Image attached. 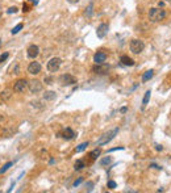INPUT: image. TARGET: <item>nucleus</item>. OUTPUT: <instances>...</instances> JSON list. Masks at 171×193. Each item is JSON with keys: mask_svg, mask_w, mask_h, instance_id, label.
<instances>
[{"mask_svg": "<svg viewBox=\"0 0 171 193\" xmlns=\"http://www.w3.org/2000/svg\"><path fill=\"white\" fill-rule=\"evenodd\" d=\"M166 17V11L160 8H151L149 11V20L151 22H159L165 20Z\"/></svg>", "mask_w": 171, "mask_h": 193, "instance_id": "nucleus-1", "label": "nucleus"}, {"mask_svg": "<svg viewBox=\"0 0 171 193\" xmlns=\"http://www.w3.org/2000/svg\"><path fill=\"white\" fill-rule=\"evenodd\" d=\"M116 134H118V127H116V129H113V130H109L108 133H104V134L100 135V138L97 139V142H96L97 146L107 145L108 142H110V141L116 137Z\"/></svg>", "mask_w": 171, "mask_h": 193, "instance_id": "nucleus-2", "label": "nucleus"}, {"mask_svg": "<svg viewBox=\"0 0 171 193\" xmlns=\"http://www.w3.org/2000/svg\"><path fill=\"white\" fill-rule=\"evenodd\" d=\"M129 48H130V51L133 54H139V53H142V51H144L145 43H144V41L134 38V40L130 41V43H129Z\"/></svg>", "mask_w": 171, "mask_h": 193, "instance_id": "nucleus-3", "label": "nucleus"}, {"mask_svg": "<svg viewBox=\"0 0 171 193\" xmlns=\"http://www.w3.org/2000/svg\"><path fill=\"white\" fill-rule=\"evenodd\" d=\"M61 64H62V61H61V58H58V57H54V58H51L49 62H47L46 64V69L49 72H57L58 70H59Z\"/></svg>", "mask_w": 171, "mask_h": 193, "instance_id": "nucleus-4", "label": "nucleus"}, {"mask_svg": "<svg viewBox=\"0 0 171 193\" xmlns=\"http://www.w3.org/2000/svg\"><path fill=\"white\" fill-rule=\"evenodd\" d=\"M59 83L61 85H74L76 84V78L72 76L71 74H63L59 76Z\"/></svg>", "mask_w": 171, "mask_h": 193, "instance_id": "nucleus-5", "label": "nucleus"}, {"mask_svg": "<svg viewBox=\"0 0 171 193\" xmlns=\"http://www.w3.org/2000/svg\"><path fill=\"white\" fill-rule=\"evenodd\" d=\"M28 88H29V91H30L32 93H39L42 91V88H44V85H42V83L39 82V80H37V79H33V80H30L29 82V84H28Z\"/></svg>", "mask_w": 171, "mask_h": 193, "instance_id": "nucleus-6", "label": "nucleus"}, {"mask_svg": "<svg viewBox=\"0 0 171 193\" xmlns=\"http://www.w3.org/2000/svg\"><path fill=\"white\" fill-rule=\"evenodd\" d=\"M28 84H29V82L26 79H18L17 82L15 83V85H13V91H15V92L21 93V92H24V91L28 88Z\"/></svg>", "mask_w": 171, "mask_h": 193, "instance_id": "nucleus-7", "label": "nucleus"}, {"mask_svg": "<svg viewBox=\"0 0 171 193\" xmlns=\"http://www.w3.org/2000/svg\"><path fill=\"white\" fill-rule=\"evenodd\" d=\"M41 69H42L41 63L34 61V62H32V63L28 66V72H29V74H32V75H38L39 72H41Z\"/></svg>", "mask_w": 171, "mask_h": 193, "instance_id": "nucleus-8", "label": "nucleus"}, {"mask_svg": "<svg viewBox=\"0 0 171 193\" xmlns=\"http://www.w3.org/2000/svg\"><path fill=\"white\" fill-rule=\"evenodd\" d=\"M108 29H109V27H108V24H100L99 27H97V29H96V36H97V38H104L105 37V34L108 33Z\"/></svg>", "mask_w": 171, "mask_h": 193, "instance_id": "nucleus-9", "label": "nucleus"}, {"mask_svg": "<svg viewBox=\"0 0 171 193\" xmlns=\"http://www.w3.org/2000/svg\"><path fill=\"white\" fill-rule=\"evenodd\" d=\"M26 54H28L29 58L34 59L36 57H38V54H39V48H38L37 45H30V46L28 48V50H26Z\"/></svg>", "mask_w": 171, "mask_h": 193, "instance_id": "nucleus-10", "label": "nucleus"}, {"mask_svg": "<svg viewBox=\"0 0 171 193\" xmlns=\"http://www.w3.org/2000/svg\"><path fill=\"white\" fill-rule=\"evenodd\" d=\"M105 61H107V53H104V51H97L94 55V62L96 64H101Z\"/></svg>", "mask_w": 171, "mask_h": 193, "instance_id": "nucleus-11", "label": "nucleus"}, {"mask_svg": "<svg viewBox=\"0 0 171 193\" xmlns=\"http://www.w3.org/2000/svg\"><path fill=\"white\" fill-rule=\"evenodd\" d=\"M75 133H74V130L71 129V127H66L65 130L62 131V137L65 138L66 141H71V139H74L75 138Z\"/></svg>", "mask_w": 171, "mask_h": 193, "instance_id": "nucleus-12", "label": "nucleus"}, {"mask_svg": "<svg viewBox=\"0 0 171 193\" xmlns=\"http://www.w3.org/2000/svg\"><path fill=\"white\" fill-rule=\"evenodd\" d=\"M109 70V66H107V64L101 63V64H96V66L92 69V71L95 72V74H103V72L108 71Z\"/></svg>", "mask_w": 171, "mask_h": 193, "instance_id": "nucleus-13", "label": "nucleus"}, {"mask_svg": "<svg viewBox=\"0 0 171 193\" xmlns=\"http://www.w3.org/2000/svg\"><path fill=\"white\" fill-rule=\"evenodd\" d=\"M121 63H122L124 66H133V64H134V61L130 58V57L122 55V57H121Z\"/></svg>", "mask_w": 171, "mask_h": 193, "instance_id": "nucleus-14", "label": "nucleus"}, {"mask_svg": "<svg viewBox=\"0 0 171 193\" xmlns=\"http://www.w3.org/2000/svg\"><path fill=\"white\" fill-rule=\"evenodd\" d=\"M55 97H57V95H55V92H53V91H46V92L44 93V100H46V101H51V100H54Z\"/></svg>", "mask_w": 171, "mask_h": 193, "instance_id": "nucleus-15", "label": "nucleus"}, {"mask_svg": "<svg viewBox=\"0 0 171 193\" xmlns=\"http://www.w3.org/2000/svg\"><path fill=\"white\" fill-rule=\"evenodd\" d=\"M154 76V71L153 70H149V71H146L144 75H142V83H146V82H149L151 78Z\"/></svg>", "mask_w": 171, "mask_h": 193, "instance_id": "nucleus-16", "label": "nucleus"}, {"mask_svg": "<svg viewBox=\"0 0 171 193\" xmlns=\"http://www.w3.org/2000/svg\"><path fill=\"white\" fill-rule=\"evenodd\" d=\"M150 96H151V91H150V90H147L146 92H145L144 100H142V109H144L145 106L147 105V103H149V100H150Z\"/></svg>", "mask_w": 171, "mask_h": 193, "instance_id": "nucleus-17", "label": "nucleus"}, {"mask_svg": "<svg viewBox=\"0 0 171 193\" xmlns=\"http://www.w3.org/2000/svg\"><path fill=\"white\" fill-rule=\"evenodd\" d=\"M100 154H101V150H100V148H95L94 151H91V152H89V159H91V160H95V159H97V156L100 155Z\"/></svg>", "mask_w": 171, "mask_h": 193, "instance_id": "nucleus-18", "label": "nucleus"}, {"mask_svg": "<svg viewBox=\"0 0 171 193\" xmlns=\"http://www.w3.org/2000/svg\"><path fill=\"white\" fill-rule=\"evenodd\" d=\"M11 96H12V93H11V90H4L1 93H0V97H1L4 101L9 100V99H11Z\"/></svg>", "mask_w": 171, "mask_h": 193, "instance_id": "nucleus-19", "label": "nucleus"}, {"mask_svg": "<svg viewBox=\"0 0 171 193\" xmlns=\"http://www.w3.org/2000/svg\"><path fill=\"white\" fill-rule=\"evenodd\" d=\"M89 146V143L88 142H83V143H80L79 146H76V148H75V152H82V151H84L87 147Z\"/></svg>", "mask_w": 171, "mask_h": 193, "instance_id": "nucleus-20", "label": "nucleus"}, {"mask_svg": "<svg viewBox=\"0 0 171 193\" xmlns=\"http://www.w3.org/2000/svg\"><path fill=\"white\" fill-rule=\"evenodd\" d=\"M83 167H84V160H82V159H78V160L75 162V164H74V168H75L76 171L82 169Z\"/></svg>", "mask_w": 171, "mask_h": 193, "instance_id": "nucleus-21", "label": "nucleus"}, {"mask_svg": "<svg viewBox=\"0 0 171 193\" xmlns=\"http://www.w3.org/2000/svg\"><path fill=\"white\" fill-rule=\"evenodd\" d=\"M12 166H13V162H8V163H5L4 166L0 168V173H4V172H7Z\"/></svg>", "mask_w": 171, "mask_h": 193, "instance_id": "nucleus-22", "label": "nucleus"}, {"mask_svg": "<svg viewBox=\"0 0 171 193\" xmlns=\"http://www.w3.org/2000/svg\"><path fill=\"white\" fill-rule=\"evenodd\" d=\"M23 28H24V24H23V22H20V24H17V25H16V27L13 28V29L11 30V32H12V34H17V33L20 32L21 29H23Z\"/></svg>", "mask_w": 171, "mask_h": 193, "instance_id": "nucleus-23", "label": "nucleus"}, {"mask_svg": "<svg viewBox=\"0 0 171 193\" xmlns=\"http://www.w3.org/2000/svg\"><path fill=\"white\" fill-rule=\"evenodd\" d=\"M107 187L109 188V189H115V188L117 187V184H116V181H113V180H109V181L107 183Z\"/></svg>", "mask_w": 171, "mask_h": 193, "instance_id": "nucleus-24", "label": "nucleus"}, {"mask_svg": "<svg viewBox=\"0 0 171 193\" xmlns=\"http://www.w3.org/2000/svg\"><path fill=\"white\" fill-rule=\"evenodd\" d=\"M17 11H18V9H17V7H11V8H8L7 9V13L8 15H15V13H17Z\"/></svg>", "mask_w": 171, "mask_h": 193, "instance_id": "nucleus-25", "label": "nucleus"}, {"mask_svg": "<svg viewBox=\"0 0 171 193\" xmlns=\"http://www.w3.org/2000/svg\"><path fill=\"white\" fill-rule=\"evenodd\" d=\"M109 163H110V158H109V156L101 159V162H100V164H101V166H105V164H109Z\"/></svg>", "mask_w": 171, "mask_h": 193, "instance_id": "nucleus-26", "label": "nucleus"}, {"mask_svg": "<svg viewBox=\"0 0 171 193\" xmlns=\"http://www.w3.org/2000/svg\"><path fill=\"white\" fill-rule=\"evenodd\" d=\"M8 57H9V54H8V53H4V54H1V55H0V63H3V62H4L5 59L8 58Z\"/></svg>", "mask_w": 171, "mask_h": 193, "instance_id": "nucleus-27", "label": "nucleus"}, {"mask_svg": "<svg viewBox=\"0 0 171 193\" xmlns=\"http://www.w3.org/2000/svg\"><path fill=\"white\" fill-rule=\"evenodd\" d=\"M92 7H94L92 4H89V6H88V8H87V11H86V15H87V16H91V13H92Z\"/></svg>", "mask_w": 171, "mask_h": 193, "instance_id": "nucleus-28", "label": "nucleus"}, {"mask_svg": "<svg viewBox=\"0 0 171 193\" xmlns=\"http://www.w3.org/2000/svg\"><path fill=\"white\" fill-rule=\"evenodd\" d=\"M82 181H83V177H79L78 180H75V181H74V187H78V185L80 184Z\"/></svg>", "mask_w": 171, "mask_h": 193, "instance_id": "nucleus-29", "label": "nucleus"}, {"mask_svg": "<svg viewBox=\"0 0 171 193\" xmlns=\"http://www.w3.org/2000/svg\"><path fill=\"white\" fill-rule=\"evenodd\" d=\"M51 82H53V78H45V83L46 84H51Z\"/></svg>", "mask_w": 171, "mask_h": 193, "instance_id": "nucleus-30", "label": "nucleus"}, {"mask_svg": "<svg viewBox=\"0 0 171 193\" xmlns=\"http://www.w3.org/2000/svg\"><path fill=\"white\" fill-rule=\"evenodd\" d=\"M28 11H29L28 4H24V6H23V12H28Z\"/></svg>", "mask_w": 171, "mask_h": 193, "instance_id": "nucleus-31", "label": "nucleus"}, {"mask_svg": "<svg viewBox=\"0 0 171 193\" xmlns=\"http://www.w3.org/2000/svg\"><path fill=\"white\" fill-rule=\"evenodd\" d=\"M117 150H124V147H115V148H110L109 152H112V151H117Z\"/></svg>", "mask_w": 171, "mask_h": 193, "instance_id": "nucleus-32", "label": "nucleus"}, {"mask_svg": "<svg viewBox=\"0 0 171 193\" xmlns=\"http://www.w3.org/2000/svg\"><path fill=\"white\" fill-rule=\"evenodd\" d=\"M87 187H88V188H87V189H88V190H92V187H94V183H88V184H87Z\"/></svg>", "mask_w": 171, "mask_h": 193, "instance_id": "nucleus-33", "label": "nucleus"}, {"mask_svg": "<svg viewBox=\"0 0 171 193\" xmlns=\"http://www.w3.org/2000/svg\"><path fill=\"white\" fill-rule=\"evenodd\" d=\"M67 1H68L70 4H75V3H78L79 0H67Z\"/></svg>", "mask_w": 171, "mask_h": 193, "instance_id": "nucleus-34", "label": "nucleus"}, {"mask_svg": "<svg viewBox=\"0 0 171 193\" xmlns=\"http://www.w3.org/2000/svg\"><path fill=\"white\" fill-rule=\"evenodd\" d=\"M155 146H157V147H155V148H157L158 151H159V150L162 151V150H163V147H162V146H159V145H155Z\"/></svg>", "mask_w": 171, "mask_h": 193, "instance_id": "nucleus-35", "label": "nucleus"}, {"mask_svg": "<svg viewBox=\"0 0 171 193\" xmlns=\"http://www.w3.org/2000/svg\"><path fill=\"white\" fill-rule=\"evenodd\" d=\"M3 120H4V118H3V116H0V122H3Z\"/></svg>", "mask_w": 171, "mask_h": 193, "instance_id": "nucleus-36", "label": "nucleus"}, {"mask_svg": "<svg viewBox=\"0 0 171 193\" xmlns=\"http://www.w3.org/2000/svg\"><path fill=\"white\" fill-rule=\"evenodd\" d=\"M163 1H171V0H163Z\"/></svg>", "mask_w": 171, "mask_h": 193, "instance_id": "nucleus-37", "label": "nucleus"}, {"mask_svg": "<svg viewBox=\"0 0 171 193\" xmlns=\"http://www.w3.org/2000/svg\"><path fill=\"white\" fill-rule=\"evenodd\" d=\"M0 45H1V40H0Z\"/></svg>", "mask_w": 171, "mask_h": 193, "instance_id": "nucleus-38", "label": "nucleus"}]
</instances>
